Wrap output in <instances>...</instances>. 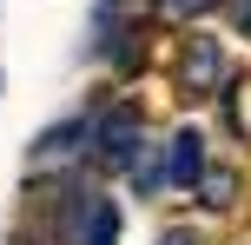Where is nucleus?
I'll list each match as a JSON object with an SVG mask.
<instances>
[{
    "label": "nucleus",
    "mask_w": 251,
    "mask_h": 245,
    "mask_svg": "<svg viewBox=\"0 0 251 245\" xmlns=\"http://www.w3.org/2000/svg\"><path fill=\"white\" fill-rule=\"evenodd\" d=\"M139 139H146L139 106H113V113L93 126V159H100V166H126V159L139 153Z\"/></svg>",
    "instance_id": "1"
},
{
    "label": "nucleus",
    "mask_w": 251,
    "mask_h": 245,
    "mask_svg": "<svg viewBox=\"0 0 251 245\" xmlns=\"http://www.w3.org/2000/svg\"><path fill=\"white\" fill-rule=\"evenodd\" d=\"M165 146H172V153H165V186L192 192V186H199V172H205V133H199V126H178Z\"/></svg>",
    "instance_id": "2"
},
{
    "label": "nucleus",
    "mask_w": 251,
    "mask_h": 245,
    "mask_svg": "<svg viewBox=\"0 0 251 245\" xmlns=\"http://www.w3.org/2000/svg\"><path fill=\"white\" fill-rule=\"evenodd\" d=\"M218 80H225V53H218L212 33H199L185 47V66H178V86L185 93H218Z\"/></svg>",
    "instance_id": "3"
},
{
    "label": "nucleus",
    "mask_w": 251,
    "mask_h": 245,
    "mask_svg": "<svg viewBox=\"0 0 251 245\" xmlns=\"http://www.w3.org/2000/svg\"><path fill=\"white\" fill-rule=\"evenodd\" d=\"M113 239H119V212H113V199L86 192V199H79V212H73V245H113Z\"/></svg>",
    "instance_id": "4"
},
{
    "label": "nucleus",
    "mask_w": 251,
    "mask_h": 245,
    "mask_svg": "<svg viewBox=\"0 0 251 245\" xmlns=\"http://www.w3.org/2000/svg\"><path fill=\"white\" fill-rule=\"evenodd\" d=\"M192 192H199V199H205L212 212H231V199H238V172H225V166H205Z\"/></svg>",
    "instance_id": "5"
},
{
    "label": "nucleus",
    "mask_w": 251,
    "mask_h": 245,
    "mask_svg": "<svg viewBox=\"0 0 251 245\" xmlns=\"http://www.w3.org/2000/svg\"><path fill=\"white\" fill-rule=\"evenodd\" d=\"M86 133H93V126H53L47 139L33 146V166H60L66 153H79V139H86Z\"/></svg>",
    "instance_id": "6"
},
{
    "label": "nucleus",
    "mask_w": 251,
    "mask_h": 245,
    "mask_svg": "<svg viewBox=\"0 0 251 245\" xmlns=\"http://www.w3.org/2000/svg\"><path fill=\"white\" fill-rule=\"evenodd\" d=\"M126 166H132L139 192H159V186H165V166H159V153H152V146H146V153H132V159H126Z\"/></svg>",
    "instance_id": "7"
},
{
    "label": "nucleus",
    "mask_w": 251,
    "mask_h": 245,
    "mask_svg": "<svg viewBox=\"0 0 251 245\" xmlns=\"http://www.w3.org/2000/svg\"><path fill=\"white\" fill-rule=\"evenodd\" d=\"M212 7H218V0H159V13H165V20H205Z\"/></svg>",
    "instance_id": "8"
},
{
    "label": "nucleus",
    "mask_w": 251,
    "mask_h": 245,
    "mask_svg": "<svg viewBox=\"0 0 251 245\" xmlns=\"http://www.w3.org/2000/svg\"><path fill=\"white\" fill-rule=\"evenodd\" d=\"M218 7H231V33L251 40V0H218Z\"/></svg>",
    "instance_id": "9"
},
{
    "label": "nucleus",
    "mask_w": 251,
    "mask_h": 245,
    "mask_svg": "<svg viewBox=\"0 0 251 245\" xmlns=\"http://www.w3.org/2000/svg\"><path fill=\"white\" fill-rule=\"evenodd\" d=\"M159 245H199V239H192V232H185V225H172V232H165Z\"/></svg>",
    "instance_id": "10"
}]
</instances>
